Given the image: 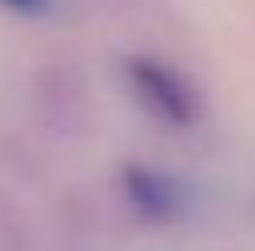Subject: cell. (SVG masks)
I'll return each mask as SVG.
<instances>
[{"mask_svg":"<svg viewBox=\"0 0 255 251\" xmlns=\"http://www.w3.org/2000/svg\"><path fill=\"white\" fill-rule=\"evenodd\" d=\"M128 76L138 89V96L148 103V110H155L159 117H166L172 124H190L197 107L190 96V86L183 83L172 69L152 62V59H131L128 62Z\"/></svg>","mask_w":255,"mask_h":251,"instance_id":"obj_1","label":"cell"},{"mask_svg":"<svg viewBox=\"0 0 255 251\" xmlns=\"http://www.w3.org/2000/svg\"><path fill=\"white\" fill-rule=\"evenodd\" d=\"M125 189L134 200V207L148 217H172L179 213V189H172L169 179L148 172V168H128Z\"/></svg>","mask_w":255,"mask_h":251,"instance_id":"obj_2","label":"cell"},{"mask_svg":"<svg viewBox=\"0 0 255 251\" xmlns=\"http://www.w3.org/2000/svg\"><path fill=\"white\" fill-rule=\"evenodd\" d=\"M3 7H10V10H17V14H42L45 7H48V0H0Z\"/></svg>","mask_w":255,"mask_h":251,"instance_id":"obj_3","label":"cell"}]
</instances>
